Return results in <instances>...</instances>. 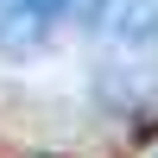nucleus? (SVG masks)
<instances>
[{
  "label": "nucleus",
  "mask_w": 158,
  "mask_h": 158,
  "mask_svg": "<svg viewBox=\"0 0 158 158\" xmlns=\"http://www.w3.org/2000/svg\"><path fill=\"white\" fill-rule=\"evenodd\" d=\"M101 0H0V57H32V51L57 44Z\"/></svg>",
  "instance_id": "nucleus-1"
},
{
  "label": "nucleus",
  "mask_w": 158,
  "mask_h": 158,
  "mask_svg": "<svg viewBox=\"0 0 158 158\" xmlns=\"http://www.w3.org/2000/svg\"><path fill=\"white\" fill-rule=\"evenodd\" d=\"M95 32L120 51H158V0H101Z\"/></svg>",
  "instance_id": "nucleus-2"
}]
</instances>
